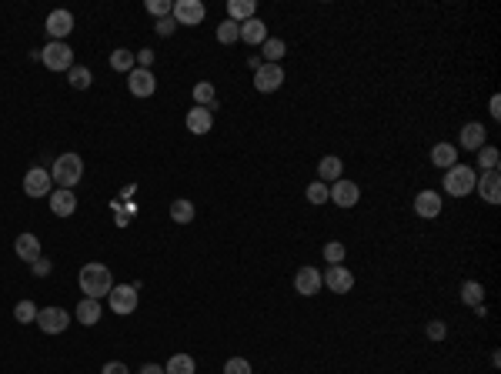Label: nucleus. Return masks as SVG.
I'll return each mask as SVG.
<instances>
[{
  "mask_svg": "<svg viewBox=\"0 0 501 374\" xmlns=\"http://www.w3.org/2000/svg\"><path fill=\"white\" fill-rule=\"evenodd\" d=\"M50 171L47 167H30L27 174H23V191H27V198H50Z\"/></svg>",
  "mask_w": 501,
  "mask_h": 374,
  "instance_id": "obj_8",
  "label": "nucleus"
},
{
  "mask_svg": "<svg viewBox=\"0 0 501 374\" xmlns=\"http://www.w3.org/2000/svg\"><path fill=\"white\" fill-rule=\"evenodd\" d=\"M281 84H284V70H281V64H261V67L254 70V91L274 94Z\"/></svg>",
  "mask_w": 501,
  "mask_h": 374,
  "instance_id": "obj_11",
  "label": "nucleus"
},
{
  "mask_svg": "<svg viewBox=\"0 0 501 374\" xmlns=\"http://www.w3.org/2000/svg\"><path fill=\"white\" fill-rule=\"evenodd\" d=\"M327 200H334L338 208H354L358 200H361V187L354 184V181H334V184L327 187Z\"/></svg>",
  "mask_w": 501,
  "mask_h": 374,
  "instance_id": "obj_10",
  "label": "nucleus"
},
{
  "mask_svg": "<svg viewBox=\"0 0 501 374\" xmlns=\"http://www.w3.org/2000/svg\"><path fill=\"white\" fill-rule=\"evenodd\" d=\"M171 11H174L171 0H147V13H154L157 21H161V17H171Z\"/></svg>",
  "mask_w": 501,
  "mask_h": 374,
  "instance_id": "obj_38",
  "label": "nucleus"
},
{
  "mask_svg": "<svg viewBox=\"0 0 501 374\" xmlns=\"http://www.w3.org/2000/svg\"><path fill=\"white\" fill-rule=\"evenodd\" d=\"M294 291L301 294V298H315V294L321 291V271L311 268V264L298 268V274H294Z\"/></svg>",
  "mask_w": 501,
  "mask_h": 374,
  "instance_id": "obj_12",
  "label": "nucleus"
},
{
  "mask_svg": "<svg viewBox=\"0 0 501 374\" xmlns=\"http://www.w3.org/2000/svg\"><path fill=\"white\" fill-rule=\"evenodd\" d=\"M77 284H81V291L87 294V298L101 301V298H107V294H111V288H114V278H111V268H107V264H101V261H91V264H84V268H81V274H77Z\"/></svg>",
  "mask_w": 501,
  "mask_h": 374,
  "instance_id": "obj_1",
  "label": "nucleus"
},
{
  "mask_svg": "<svg viewBox=\"0 0 501 374\" xmlns=\"http://www.w3.org/2000/svg\"><path fill=\"white\" fill-rule=\"evenodd\" d=\"M341 171H344V164H341V157H334V154H327V157L317 161V181H321V184L341 181Z\"/></svg>",
  "mask_w": 501,
  "mask_h": 374,
  "instance_id": "obj_22",
  "label": "nucleus"
},
{
  "mask_svg": "<svg viewBox=\"0 0 501 374\" xmlns=\"http://www.w3.org/2000/svg\"><path fill=\"white\" fill-rule=\"evenodd\" d=\"M107 307H111L117 317L134 314V311H137V291H134V284H114L111 294H107Z\"/></svg>",
  "mask_w": 501,
  "mask_h": 374,
  "instance_id": "obj_4",
  "label": "nucleus"
},
{
  "mask_svg": "<svg viewBox=\"0 0 501 374\" xmlns=\"http://www.w3.org/2000/svg\"><path fill=\"white\" fill-rule=\"evenodd\" d=\"M461 301H465L468 307L485 304V288H481V280H465V284H461Z\"/></svg>",
  "mask_w": 501,
  "mask_h": 374,
  "instance_id": "obj_29",
  "label": "nucleus"
},
{
  "mask_svg": "<svg viewBox=\"0 0 501 374\" xmlns=\"http://www.w3.org/2000/svg\"><path fill=\"white\" fill-rule=\"evenodd\" d=\"M344 254H348V251H344V244H341V241H331V244H325V261H327V264H344Z\"/></svg>",
  "mask_w": 501,
  "mask_h": 374,
  "instance_id": "obj_37",
  "label": "nucleus"
},
{
  "mask_svg": "<svg viewBox=\"0 0 501 374\" xmlns=\"http://www.w3.org/2000/svg\"><path fill=\"white\" fill-rule=\"evenodd\" d=\"M40 64H44L47 70H70L74 67V50H70L64 40H50V44L40 50Z\"/></svg>",
  "mask_w": 501,
  "mask_h": 374,
  "instance_id": "obj_5",
  "label": "nucleus"
},
{
  "mask_svg": "<svg viewBox=\"0 0 501 374\" xmlns=\"http://www.w3.org/2000/svg\"><path fill=\"white\" fill-rule=\"evenodd\" d=\"M321 284H325L331 294H348L354 288V274H351L344 264H331V268L321 274Z\"/></svg>",
  "mask_w": 501,
  "mask_h": 374,
  "instance_id": "obj_9",
  "label": "nucleus"
},
{
  "mask_svg": "<svg viewBox=\"0 0 501 374\" xmlns=\"http://www.w3.org/2000/svg\"><path fill=\"white\" fill-rule=\"evenodd\" d=\"M491 117H495V120L501 117V97H491Z\"/></svg>",
  "mask_w": 501,
  "mask_h": 374,
  "instance_id": "obj_45",
  "label": "nucleus"
},
{
  "mask_svg": "<svg viewBox=\"0 0 501 374\" xmlns=\"http://www.w3.org/2000/svg\"><path fill=\"white\" fill-rule=\"evenodd\" d=\"M475 191L481 194V200L501 204V174L498 171H481V177L475 181Z\"/></svg>",
  "mask_w": 501,
  "mask_h": 374,
  "instance_id": "obj_13",
  "label": "nucleus"
},
{
  "mask_svg": "<svg viewBox=\"0 0 501 374\" xmlns=\"http://www.w3.org/2000/svg\"><path fill=\"white\" fill-rule=\"evenodd\" d=\"M77 321H81L84 327H94L97 321H101V301H94V298H84L81 304H77Z\"/></svg>",
  "mask_w": 501,
  "mask_h": 374,
  "instance_id": "obj_25",
  "label": "nucleus"
},
{
  "mask_svg": "<svg viewBox=\"0 0 501 374\" xmlns=\"http://www.w3.org/2000/svg\"><path fill=\"white\" fill-rule=\"evenodd\" d=\"M154 30H157V34H161V37H171V34H174V30H177V21H174V17H161Z\"/></svg>",
  "mask_w": 501,
  "mask_h": 374,
  "instance_id": "obj_41",
  "label": "nucleus"
},
{
  "mask_svg": "<svg viewBox=\"0 0 501 374\" xmlns=\"http://www.w3.org/2000/svg\"><path fill=\"white\" fill-rule=\"evenodd\" d=\"M50 214L54 217H70L74 210H77V194L67 191V187H57V191H50Z\"/></svg>",
  "mask_w": 501,
  "mask_h": 374,
  "instance_id": "obj_15",
  "label": "nucleus"
},
{
  "mask_svg": "<svg viewBox=\"0 0 501 374\" xmlns=\"http://www.w3.org/2000/svg\"><path fill=\"white\" fill-rule=\"evenodd\" d=\"M67 81H70V87H77V91H87L94 84V74L87 67H70L67 70Z\"/></svg>",
  "mask_w": 501,
  "mask_h": 374,
  "instance_id": "obj_32",
  "label": "nucleus"
},
{
  "mask_svg": "<svg viewBox=\"0 0 501 374\" xmlns=\"http://www.w3.org/2000/svg\"><path fill=\"white\" fill-rule=\"evenodd\" d=\"M134 67L151 70L154 67V50H147V47H144V50H137V54H134Z\"/></svg>",
  "mask_w": 501,
  "mask_h": 374,
  "instance_id": "obj_40",
  "label": "nucleus"
},
{
  "mask_svg": "<svg viewBox=\"0 0 501 374\" xmlns=\"http://www.w3.org/2000/svg\"><path fill=\"white\" fill-rule=\"evenodd\" d=\"M415 214L424 217V221H434V217L441 214V194H434V191H421L418 198H415Z\"/></svg>",
  "mask_w": 501,
  "mask_h": 374,
  "instance_id": "obj_18",
  "label": "nucleus"
},
{
  "mask_svg": "<svg viewBox=\"0 0 501 374\" xmlns=\"http://www.w3.org/2000/svg\"><path fill=\"white\" fill-rule=\"evenodd\" d=\"M218 40H221L224 47L234 44V40H241V23H234V21L218 23Z\"/></svg>",
  "mask_w": 501,
  "mask_h": 374,
  "instance_id": "obj_35",
  "label": "nucleus"
},
{
  "mask_svg": "<svg viewBox=\"0 0 501 374\" xmlns=\"http://www.w3.org/2000/svg\"><path fill=\"white\" fill-rule=\"evenodd\" d=\"M485 137H488V130L481 128L478 120H471V124H465V128H461V137H458V144H461V151H481V147H485Z\"/></svg>",
  "mask_w": 501,
  "mask_h": 374,
  "instance_id": "obj_19",
  "label": "nucleus"
},
{
  "mask_svg": "<svg viewBox=\"0 0 501 374\" xmlns=\"http://www.w3.org/2000/svg\"><path fill=\"white\" fill-rule=\"evenodd\" d=\"M241 40H244L247 47H261L264 40H268V23L257 21V17L244 21V23H241Z\"/></svg>",
  "mask_w": 501,
  "mask_h": 374,
  "instance_id": "obj_21",
  "label": "nucleus"
},
{
  "mask_svg": "<svg viewBox=\"0 0 501 374\" xmlns=\"http://www.w3.org/2000/svg\"><path fill=\"white\" fill-rule=\"evenodd\" d=\"M254 13H257V4H254V0H231V4H227V21H234V23L251 21Z\"/></svg>",
  "mask_w": 501,
  "mask_h": 374,
  "instance_id": "obj_24",
  "label": "nucleus"
},
{
  "mask_svg": "<svg viewBox=\"0 0 501 374\" xmlns=\"http://www.w3.org/2000/svg\"><path fill=\"white\" fill-rule=\"evenodd\" d=\"M444 334H448L444 321H428V338H432V341H444Z\"/></svg>",
  "mask_w": 501,
  "mask_h": 374,
  "instance_id": "obj_42",
  "label": "nucleus"
},
{
  "mask_svg": "<svg viewBox=\"0 0 501 374\" xmlns=\"http://www.w3.org/2000/svg\"><path fill=\"white\" fill-rule=\"evenodd\" d=\"M13 251H17V257H21L23 264H34L40 254V241H37L34 234H17V241H13Z\"/></svg>",
  "mask_w": 501,
  "mask_h": 374,
  "instance_id": "obj_20",
  "label": "nucleus"
},
{
  "mask_svg": "<svg viewBox=\"0 0 501 374\" xmlns=\"http://www.w3.org/2000/svg\"><path fill=\"white\" fill-rule=\"evenodd\" d=\"M128 91L134 94V97H154V91H157V81H154L151 70L134 67L128 74Z\"/></svg>",
  "mask_w": 501,
  "mask_h": 374,
  "instance_id": "obj_14",
  "label": "nucleus"
},
{
  "mask_svg": "<svg viewBox=\"0 0 501 374\" xmlns=\"http://www.w3.org/2000/svg\"><path fill=\"white\" fill-rule=\"evenodd\" d=\"M37 311H40V307H37L34 301H21L17 307H13V321H21V324H34Z\"/></svg>",
  "mask_w": 501,
  "mask_h": 374,
  "instance_id": "obj_34",
  "label": "nucleus"
},
{
  "mask_svg": "<svg viewBox=\"0 0 501 374\" xmlns=\"http://www.w3.org/2000/svg\"><path fill=\"white\" fill-rule=\"evenodd\" d=\"M284 54H288V44H284L281 37H268V40L261 44V60H264V64H278Z\"/></svg>",
  "mask_w": 501,
  "mask_h": 374,
  "instance_id": "obj_26",
  "label": "nucleus"
},
{
  "mask_svg": "<svg viewBox=\"0 0 501 374\" xmlns=\"http://www.w3.org/2000/svg\"><path fill=\"white\" fill-rule=\"evenodd\" d=\"M140 374H164V368H161V364H144Z\"/></svg>",
  "mask_w": 501,
  "mask_h": 374,
  "instance_id": "obj_46",
  "label": "nucleus"
},
{
  "mask_svg": "<svg viewBox=\"0 0 501 374\" xmlns=\"http://www.w3.org/2000/svg\"><path fill=\"white\" fill-rule=\"evenodd\" d=\"M171 221L174 224H191L194 221V204L184 198H177L174 204H171Z\"/></svg>",
  "mask_w": 501,
  "mask_h": 374,
  "instance_id": "obj_30",
  "label": "nucleus"
},
{
  "mask_svg": "<svg viewBox=\"0 0 501 374\" xmlns=\"http://www.w3.org/2000/svg\"><path fill=\"white\" fill-rule=\"evenodd\" d=\"M101 374H130V371H128V364H124V361H107Z\"/></svg>",
  "mask_w": 501,
  "mask_h": 374,
  "instance_id": "obj_44",
  "label": "nucleus"
},
{
  "mask_svg": "<svg viewBox=\"0 0 501 374\" xmlns=\"http://www.w3.org/2000/svg\"><path fill=\"white\" fill-rule=\"evenodd\" d=\"M44 27H47V34H50V40H64V37L74 30V13L70 11H50Z\"/></svg>",
  "mask_w": 501,
  "mask_h": 374,
  "instance_id": "obj_16",
  "label": "nucleus"
},
{
  "mask_svg": "<svg viewBox=\"0 0 501 374\" xmlns=\"http://www.w3.org/2000/svg\"><path fill=\"white\" fill-rule=\"evenodd\" d=\"M30 268H34V274H37V278H47V274H50V268H54V264H50L47 257H37V261H34V264H30Z\"/></svg>",
  "mask_w": 501,
  "mask_h": 374,
  "instance_id": "obj_43",
  "label": "nucleus"
},
{
  "mask_svg": "<svg viewBox=\"0 0 501 374\" xmlns=\"http://www.w3.org/2000/svg\"><path fill=\"white\" fill-rule=\"evenodd\" d=\"M81 177H84L81 154H60L57 161H54L50 181H54L57 187H67V191H74V184H81Z\"/></svg>",
  "mask_w": 501,
  "mask_h": 374,
  "instance_id": "obj_2",
  "label": "nucleus"
},
{
  "mask_svg": "<svg viewBox=\"0 0 501 374\" xmlns=\"http://www.w3.org/2000/svg\"><path fill=\"white\" fill-rule=\"evenodd\" d=\"M44 334H64L70 327V314L64 311V307H40L37 311V321H34Z\"/></svg>",
  "mask_w": 501,
  "mask_h": 374,
  "instance_id": "obj_6",
  "label": "nucleus"
},
{
  "mask_svg": "<svg viewBox=\"0 0 501 374\" xmlns=\"http://www.w3.org/2000/svg\"><path fill=\"white\" fill-rule=\"evenodd\" d=\"M308 204H315V208L327 204V184H321V181H315V184H308Z\"/></svg>",
  "mask_w": 501,
  "mask_h": 374,
  "instance_id": "obj_36",
  "label": "nucleus"
},
{
  "mask_svg": "<svg viewBox=\"0 0 501 374\" xmlns=\"http://www.w3.org/2000/svg\"><path fill=\"white\" fill-rule=\"evenodd\" d=\"M498 161H501V154L495 144H485L478 151V164H481V171H498Z\"/></svg>",
  "mask_w": 501,
  "mask_h": 374,
  "instance_id": "obj_33",
  "label": "nucleus"
},
{
  "mask_svg": "<svg viewBox=\"0 0 501 374\" xmlns=\"http://www.w3.org/2000/svg\"><path fill=\"white\" fill-rule=\"evenodd\" d=\"M198 371V364L191 354H171V361L164 368V374H194Z\"/></svg>",
  "mask_w": 501,
  "mask_h": 374,
  "instance_id": "obj_28",
  "label": "nucleus"
},
{
  "mask_svg": "<svg viewBox=\"0 0 501 374\" xmlns=\"http://www.w3.org/2000/svg\"><path fill=\"white\" fill-rule=\"evenodd\" d=\"M111 67H114L117 74H130V70H134V50H124V47L114 50V54H111Z\"/></svg>",
  "mask_w": 501,
  "mask_h": 374,
  "instance_id": "obj_31",
  "label": "nucleus"
},
{
  "mask_svg": "<svg viewBox=\"0 0 501 374\" xmlns=\"http://www.w3.org/2000/svg\"><path fill=\"white\" fill-rule=\"evenodd\" d=\"M224 374H251V361L247 358H231L224 364Z\"/></svg>",
  "mask_w": 501,
  "mask_h": 374,
  "instance_id": "obj_39",
  "label": "nucleus"
},
{
  "mask_svg": "<svg viewBox=\"0 0 501 374\" xmlns=\"http://www.w3.org/2000/svg\"><path fill=\"white\" fill-rule=\"evenodd\" d=\"M432 164H434V167H441V171H448V167H455V164H458V151H455V144H448V140H441V144H434V147H432Z\"/></svg>",
  "mask_w": 501,
  "mask_h": 374,
  "instance_id": "obj_23",
  "label": "nucleus"
},
{
  "mask_svg": "<svg viewBox=\"0 0 501 374\" xmlns=\"http://www.w3.org/2000/svg\"><path fill=\"white\" fill-rule=\"evenodd\" d=\"M184 124L191 134H210V128H214V110H208V107H191L184 117Z\"/></svg>",
  "mask_w": 501,
  "mask_h": 374,
  "instance_id": "obj_17",
  "label": "nucleus"
},
{
  "mask_svg": "<svg viewBox=\"0 0 501 374\" xmlns=\"http://www.w3.org/2000/svg\"><path fill=\"white\" fill-rule=\"evenodd\" d=\"M171 17L177 21V27H194V23H201L208 17V7H204L201 0H177Z\"/></svg>",
  "mask_w": 501,
  "mask_h": 374,
  "instance_id": "obj_7",
  "label": "nucleus"
},
{
  "mask_svg": "<svg viewBox=\"0 0 501 374\" xmlns=\"http://www.w3.org/2000/svg\"><path fill=\"white\" fill-rule=\"evenodd\" d=\"M475 181H478V171L475 167H468V164H455V167H448L444 171V191L451 194V198H465L475 191Z\"/></svg>",
  "mask_w": 501,
  "mask_h": 374,
  "instance_id": "obj_3",
  "label": "nucleus"
},
{
  "mask_svg": "<svg viewBox=\"0 0 501 374\" xmlns=\"http://www.w3.org/2000/svg\"><path fill=\"white\" fill-rule=\"evenodd\" d=\"M194 104L198 107H208V110H214L218 107V91H214V84H208V81H201V84H194Z\"/></svg>",
  "mask_w": 501,
  "mask_h": 374,
  "instance_id": "obj_27",
  "label": "nucleus"
}]
</instances>
